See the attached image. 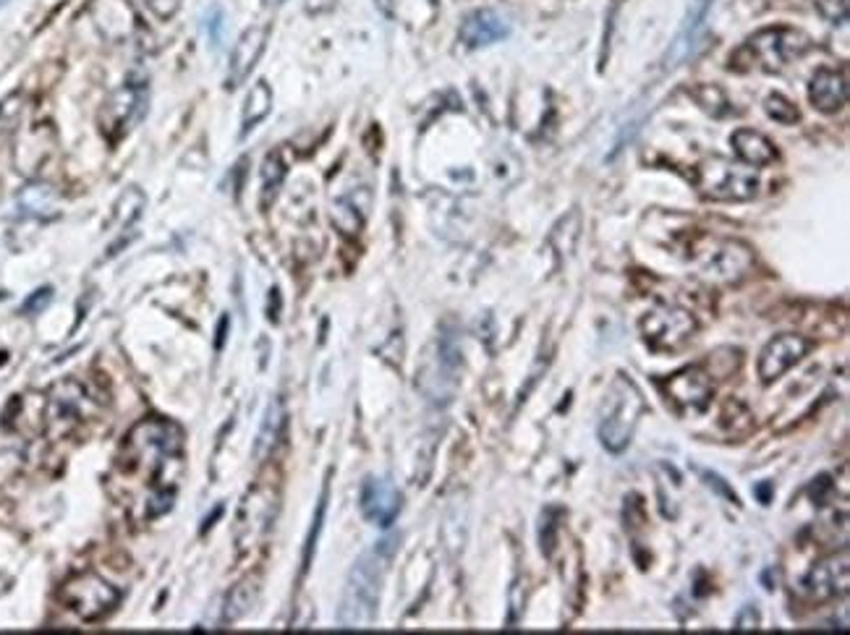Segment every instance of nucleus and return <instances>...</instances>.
I'll use <instances>...</instances> for the list:
<instances>
[{"label":"nucleus","instance_id":"obj_1","mask_svg":"<svg viewBox=\"0 0 850 635\" xmlns=\"http://www.w3.org/2000/svg\"><path fill=\"white\" fill-rule=\"evenodd\" d=\"M118 461L123 479L142 484L144 515H162L173 502L183 466V431L166 418H147L131 429Z\"/></svg>","mask_w":850,"mask_h":635},{"label":"nucleus","instance_id":"obj_2","mask_svg":"<svg viewBox=\"0 0 850 635\" xmlns=\"http://www.w3.org/2000/svg\"><path fill=\"white\" fill-rule=\"evenodd\" d=\"M396 539H385L359 558L349 575L343 607H340V625L343 627H369L377 620L379 591H382L385 565H388Z\"/></svg>","mask_w":850,"mask_h":635},{"label":"nucleus","instance_id":"obj_3","mask_svg":"<svg viewBox=\"0 0 850 635\" xmlns=\"http://www.w3.org/2000/svg\"><path fill=\"white\" fill-rule=\"evenodd\" d=\"M691 265L712 285H738L754 272V252L741 241L702 233L691 241Z\"/></svg>","mask_w":850,"mask_h":635},{"label":"nucleus","instance_id":"obj_4","mask_svg":"<svg viewBox=\"0 0 850 635\" xmlns=\"http://www.w3.org/2000/svg\"><path fill=\"white\" fill-rule=\"evenodd\" d=\"M811 48V39L793 26H769V29L756 32L743 42V48L730 58V69L749 63L743 71L758 69L767 74H780L796 58Z\"/></svg>","mask_w":850,"mask_h":635},{"label":"nucleus","instance_id":"obj_5","mask_svg":"<svg viewBox=\"0 0 850 635\" xmlns=\"http://www.w3.org/2000/svg\"><path fill=\"white\" fill-rule=\"evenodd\" d=\"M693 186L712 202H749L758 194V175L728 157H706L691 173Z\"/></svg>","mask_w":850,"mask_h":635},{"label":"nucleus","instance_id":"obj_6","mask_svg":"<svg viewBox=\"0 0 850 635\" xmlns=\"http://www.w3.org/2000/svg\"><path fill=\"white\" fill-rule=\"evenodd\" d=\"M644 414V398L628 377H618L607 392L599 422V440L610 453H623L636 431L639 416Z\"/></svg>","mask_w":850,"mask_h":635},{"label":"nucleus","instance_id":"obj_7","mask_svg":"<svg viewBox=\"0 0 850 635\" xmlns=\"http://www.w3.org/2000/svg\"><path fill=\"white\" fill-rule=\"evenodd\" d=\"M61 605L84 623H97L118 605V591L97 573H78L61 588Z\"/></svg>","mask_w":850,"mask_h":635},{"label":"nucleus","instance_id":"obj_8","mask_svg":"<svg viewBox=\"0 0 850 635\" xmlns=\"http://www.w3.org/2000/svg\"><path fill=\"white\" fill-rule=\"evenodd\" d=\"M696 332V319L678 306H657L641 319V335L654 351H680L691 343Z\"/></svg>","mask_w":850,"mask_h":635},{"label":"nucleus","instance_id":"obj_9","mask_svg":"<svg viewBox=\"0 0 850 635\" xmlns=\"http://www.w3.org/2000/svg\"><path fill=\"white\" fill-rule=\"evenodd\" d=\"M663 388L667 392V401L676 405L678 414L683 416L704 414L712 405V398H715L712 377L699 366H685V369L676 371Z\"/></svg>","mask_w":850,"mask_h":635},{"label":"nucleus","instance_id":"obj_10","mask_svg":"<svg viewBox=\"0 0 850 635\" xmlns=\"http://www.w3.org/2000/svg\"><path fill=\"white\" fill-rule=\"evenodd\" d=\"M850 584V565H848V549L840 554L816 562L811 567L806 578H803L801 591L811 605H822V601H833L842 594H848Z\"/></svg>","mask_w":850,"mask_h":635},{"label":"nucleus","instance_id":"obj_11","mask_svg":"<svg viewBox=\"0 0 850 635\" xmlns=\"http://www.w3.org/2000/svg\"><path fill=\"white\" fill-rule=\"evenodd\" d=\"M84 408H87V392L78 382H58L50 390L48 405H45V418H48L52 435H65L84 422Z\"/></svg>","mask_w":850,"mask_h":635},{"label":"nucleus","instance_id":"obj_12","mask_svg":"<svg viewBox=\"0 0 850 635\" xmlns=\"http://www.w3.org/2000/svg\"><path fill=\"white\" fill-rule=\"evenodd\" d=\"M811 351V340L803 335H796V332H782L775 340H769L764 345L762 356H758V377L762 382H775L780 379L790 366H796L798 362L809 356Z\"/></svg>","mask_w":850,"mask_h":635},{"label":"nucleus","instance_id":"obj_13","mask_svg":"<svg viewBox=\"0 0 850 635\" xmlns=\"http://www.w3.org/2000/svg\"><path fill=\"white\" fill-rule=\"evenodd\" d=\"M278 510V489L270 484H262L248 494L239 515V541L241 547H252L262 534H267Z\"/></svg>","mask_w":850,"mask_h":635},{"label":"nucleus","instance_id":"obj_14","mask_svg":"<svg viewBox=\"0 0 850 635\" xmlns=\"http://www.w3.org/2000/svg\"><path fill=\"white\" fill-rule=\"evenodd\" d=\"M712 9V0H691L689 11H685L683 24H680L676 39L667 48L665 58H663V69L672 71L678 69L680 63H685L696 50L699 39H702L704 24H706V13Z\"/></svg>","mask_w":850,"mask_h":635},{"label":"nucleus","instance_id":"obj_15","mask_svg":"<svg viewBox=\"0 0 850 635\" xmlns=\"http://www.w3.org/2000/svg\"><path fill=\"white\" fill-rule=\"evenodd\" d=\"M403 508V497L398 487L388 479H366L362 489V513L369 523L379 528L392 526Z\"/></svg>","mask_w":850,"mask_h":635},{"label":"nucleus","instance_id":"obj_16","mask_svg":"<svg viewBox=\"0 0 850 635\" xmlns=\"http://www.w3.org/2000/svg\"><path fill=\"white\" fill-rule=\"evenodd\" d=\"M508 35V19L500 16V13L493 9L471 11L461 22V29H458V37H461V42L469 45V48H487V45L500 42V39H506Z\"/></svg>","mask_w":850,"mask_h":635},{"label":"nucleus","instance_id":"obj_17","mask_svg":"<svg viewBox=\"0 0 850 635\" xmlns=\"http://www.w3.org/2000/svg\"><path fill=\"white\" fill-rule=\"evenodd\" d=\"M809 100L822 113H837L848 102V74L837 69H819L811 76Z\"/></svg>","mask_w":850,"mask_h":635},{"label":"nucleus","instance_id":"obj_18","mask_svg":"<svg viewBox=\"0 0 850 635\" xmlns=\"http://www.w3.org/2000/svg\"><path fill=\"white\" fill-rule=\"evenodd\" d=\"M267 45V29L265 26H248L244 35L239 37L235 48L231 52V84H241L252 74V69L257 65L259 56L265 52Z\"/></svg>","mask_w":850,"mask_h":635},{"label":"nucleus","instance_id":"obj_19","mask_svg":"<svg viewBox=\"0 0 850 635\" xmlns=\"http://www.w3.org/2000/svg\"><path fill=\"white\" fill-rule=\"evenodd\" d=\"M730 142H732V149H736V155L741 157L745 166L762 168V166H772V162L777 160L775 144H772L764 134H758V131L738 129Z\"/></svg>","mask_w":850,"mask_h":635},{"label":"nucleus","instance_id":"obj_20","mask_svg":"<svg viewBox=\"0 0 850 635\" xmlns=\"http://www.w3.org/2000/svg\"><path fill=\"white\" fill-rule=\"evenodd\" d=\"M272 110V89L267 82H257L248 89L244 113H241V134H248L252 129H257Z\"/></svg>","mask_w":850,"mask_h":635},{"label":"nucleus","instance_id":"obj_21","mask_svg":"<svg viewBox=\"0 0 850 635\" xmlns=\"http://www.w3.org/2000/svg\"><path fill=\"white\" fill-rule=\"evenodd\" d=\"M286 173H288L286 160L278 149L265 157V162H262V205H272L280 186H283Z\"/></svg>","mask_w":850,"mask_h":635},{"label":"nucleus","instance_id":"obj_22","mask_svg":"<svg viewBox=\"0 0 850 635\" xmlns=\"http://www.w3.org/2000/svg\"><path fill=\"white\" fill-rule=\"evenodd\" d=\"M691 97L699 105H702L706 113H712L715 118L728 115L732 110V105H730L728 97H725V91L715 87V84H699V87L691 89Z\"/></svg>","mask_w":850,"mask_h":635},{"label":"nucleus","instance_id":"obj_23","mask_svg":"<svg viewBox=\"0 0 850 635\" xmlns=\"http://www.w3.org/2000/svg\"><path fill=\"white\" fill-rule=\"evenodd\" d=\"M257 599V581H244L233 588L231 599H228V620H239L241 614L248 612V607Z\"/></svg>","mask_w":850,"mask_h":635},{"label":"nucleus","instance_id":"obj_24","mask_svg":"<svg viewBox=\"0 0 850 635\" xmlns=\"http://www.w3.org/2000/svg\"><path fill=\"white\" fill-rule=\"evenodd\" d=\"M332 220L343 233H359V228L364 225V212H356V207L351 205V199H338L332 207Z\"/></svg>","mask_w":850,"mask_h":635},{"label":"nucleus","instance_id":"obj_25","mask_svg":"<svg viewBox=\"0 0 850 635\" xmlns=\"http://www.w3.org/2000/svg\"><path fill=\"white\" fill-rule=\"evenodd\" d=\"M764 108H767L769 118H775V121L782 123V126H793V123H798V118H801L796 105L782 95H769L767 102H764Z\"/></svg>","mask_w":850,"mask_h":635},{"label":"nucleus","instance_id":"obj_26","mask_svg":"<svg viewBox=\"0 0 850 635\" xmlns=\"http://www.w3.org/2000/svg\"><path fill=\"white\" fill-rule=\"evenodd\" d=\"M848 5L850 0H816V9H819L822 16L833 24H846Z\"/></svg>","mask_w":850,"mask_h":635},{"label":"nucleus","instance_id":"obj_27","mask_svg":"<svg viewBox=\"0 0 850 635\" xmlns=\"http://www.w3.org/2000/svg\"><path fill=\"white\" fill-rule=\"evenodd\" d=\"M758 625H762V614L756 607L745 605L736 618V631H758Z\"/></svg>","mask_w":850,"mask_h":635},{"label":"nucleus","instance_id":"obj_28","mask_svg":"<svg viewBox=\"0 0 850 635\" xmlns=\"http://www.w3.org/2000/svg\"><path fill=\"white\" fill-rule=\"evenodd\" d=\"M142 3L160 19H170L179 11V0H142Z\"/></svg>","mask_w":850,"mask_h":635},{"label":"nucleus","instance_id":"obj_29","mask_svg":"<svg viewBox=\"0 0 850 635\" xmlns=\"http://www.w3.org/2000/svg\"><path fill=\"white\" fill-rule=\"evenodd\" d=\"M375 3H377V9L385 13V16H390V13H392V0H375Z\"/></svg>","mask_w":850,"mask_h":635},{"label":"nucleus","instance_id":"obj_30","mask_svg":"<svg viewBox=\"0 0 850 635\" xmlns=\"http://www.w3.org/2000/svg\"><path fill=\"white\" fill-rule=\"evenodd\" d=\"M5 3V0H0V5H3Z\"/></svg>","mask_w":850,"mask_h":635}]
</instances>
